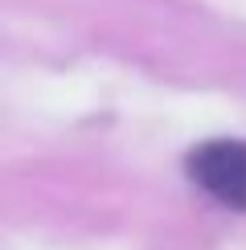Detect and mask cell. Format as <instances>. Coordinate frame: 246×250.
Wrapping results in <instances>:
<instances>
[{
    "label": "cell",
    "instance_id": "1",
    "mask_svg": "<svg viewBox=\"0 0 246 250\" xmlns=\"http://www.w3.org/2000/svg\"><path fill=\"white\" fill-rule=\"evenodd\" d=\"M189 176L222 205L246 209V144L242 140H213L189 156Z\"/></svg>",
    "mask_w": 246,
    "mask_h": 250
}]
</instances>
